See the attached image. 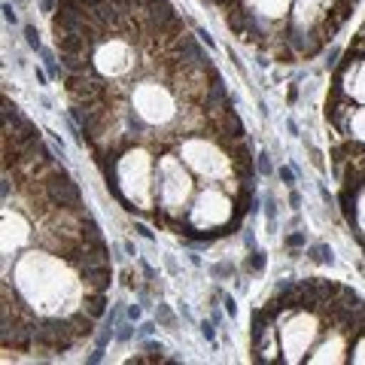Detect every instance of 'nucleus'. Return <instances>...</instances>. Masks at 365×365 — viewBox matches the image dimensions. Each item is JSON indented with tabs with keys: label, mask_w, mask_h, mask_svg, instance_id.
Returning <instances> with one entry per match:
<instances>
[{
	"label": "nucleus",
	"mask_w": 365,
	"mask_h": 365,
	"mask_svg": "<svg viewBox=\"0 0 365 365\" xmlns=\"http://www.w3.org/2000/svg\"><path fill=\"white\" fill-rule=\"evenodd\" d=\"M134 232L140 235V237H146V241H155V235L150 232V225H143V222H137V225H134Z\"/></svg>",
	"instance_id": "nucleus-17"
},
{
	"label": "nucleus",
	"mask_w": 365,
	"mask_h": 365,
	"mask_svg": "<svg viewBox=\"0 0 365 365\" xmlns=\"http://www.w3.org/2000/svg\"><path fill=\"white\" fill-rule=\"evenodd\" d=\"M344 128H347V137H353V140H362V143H365V107L350 110V116H347V122H344Z\"/></svg>",
	"instance_id": "nucleus-11"
},
{
	"label": "nucleus",
	"mask_w": 365,
	"mask_h": 365,
	"mask_svg": "<svg viewBox=\"0 0 365 365\" xmlns=\"http://www.w3.org/2000/svg\"><path fill=\"white\" fill-rule=\"evenodd\" d=\"M307 256H311L314 262H319V265H326V262L332 265V247H326V244L311 247V253H307Z\"/></svg>",
	"instance_id": "nucleus-12"
},
{
	"label": "nucleus",
	"mask_w": 365,
	"mask_h": 365,
	"mask_svg": "<svg viewBox=\"0 0 365 365\" xmlns=\"http://www.w3.org/2000/svg\"><path fill=\"white\" fill-rule=\"evenodd\" d=\"M225 314H228V317H235V314H237V304H235L232 295H225Z\"/></svg>",
	"instance_id": "nucleus-20"
},
{
	"label": "nucleus",
	"mask_w": 365,
	"mask_h": 365,
	"mask_svg": "<svg viewBox=\"0 0 365 365\" xmlns=\"http://www.w3.org/2000/svg\"><path fill=\"white\" fill-rule=\"evenodd\" d=\"M4 13H6V21H16V13H13V6H9V4L4 6Z\"/></svg>",
	"instance_id": "nucleus-25"
},
{
	"label": "nucleus",
	"mask_w": 365,
	"mask_h": 365,
	"mask_svg": "<svg viewBox=\"0 0 365 365\" xmlns=\"http://www.w3.org/2000/svg\"><path fill=\"white\" fill-rule=\"evenodd\" d=\"M344 95L365 104V58L344 67Z\"/></svg>",
	"instance_id": "nucleus-9"
},
{
	"label": "nucleus",
	"mask_w": 365,
	"mask_h": 365,
	"mask_svg": "<svg viewBox=\"0 0 365 365\" xmlns=\"http://www.w3.org/2000/svg\"><path fill=\"white\" fill-rule=\"evenodd\" d=\"M140 317V307H128V319H137Z\"/></svg>",
	"instance_id": "nucleus-26"
},
{
	"label": "nucleus",
	"mask_w": 365,
	"mask_h": 365,
	"mask_svg": "<svg viewBox=\"0 0 365 365\" xmlns=\"http://www.w3.org/2000/svg\"><path fill=\"white\" fill-rule=\"evenodd\" d=\"M177 155L186 162V168L192 174H198L201 180H210V182H222L235 174V162L232 155L216 140L204 134H189L182 137L180 146H177Z\"/></svg>",
	"instance_id": "nucleus-3"
},
{
	"label": "nucleus",
	"mask_w": 365,
	"mask_h": 365,
	"mask_svg": "<svg viewBox=\"0 0 365 365\" xmlns=\"http://www.w3.org/2000/svg\"><path fill=\"white\" fill-rule=\"evenodd\" d=\"M292 0H247V6L262 19H287Z\"/></svg>",
	"instance_id": "nucleus-10"
},
{
	"label": "nucleus",
	"mask_w": 365,
	"mask_h": 365,
	"mask_svg": "<svg viewBox=\"0 0 365 365\" xmlns=\"http://www.w3.org/2000/svg\"><path fill=\"white\" fill-rule=\"evenodd\" d=\"M350 362H365V335H359V341L350 350Z\"/></svg>",
	"instance_id": "nucleus-15"
},
{
	"label": "nucleus",
	"mask_w": 365,
	"mask_h": 365,
	"mask_svg": "<svg viewBox=\"0 0 365 365\" xmlns=\"http://www.w3.org/2000/svg\"><path fill=\"white\" fill-rule=\"evenodd\" d=\"M247 271H265V253H262V250H253V253H250V259H247Z\"/></svg>",
	"instance_id": "nucleus-13"
},
{
	"label": "nucleus",
	"mask_w": 365,
	"mask_h": 365,
	"mask_svg": "<svg viewBox=\"0 0 365 365\" xmlns=\"http://www.w3.org/2000/svg\"><path fill=\"white\" fill-rule=\"evenodd\" d=\"M287 244H289V247H299V244H304V235H302V232L289 235V237H287Z\"/></svg>",
	"instance_id": "nucleus-21"
},
{
	"label": "nucleus",
	"mask_w": 365,
	"mask_h": 365,
	"mask_svg": "<svg viewBox=\"0 0 365 365\" xmlns=\"http://www.w3.org/2000/svg\"><path fill=\"white\" fill-rule=\"evenodd\" d=\"M277 174H280V180H283V182H287V186H292V180H295V177H292V170H289L287 165H283V168L277 170Z\"/></svg>",
	"instance_id": "nucleus-18"
},
{
	"label": "nucleus",
	"mask_w": 365,
	"mask_h": 365,
	"mask_svg": "<svg viewBox=\"0 0 365 365\" xmlns=\"http://www.w3.org/2000/svg\"><path fill=\"white\" fill-rule=\"evenodd\" d=\"M347 344H350L347 329H332V335H326L323 344H317L311 353H307V362H344Z\"/></svg>",
	"instance_id": "nucleus-8"
},
{
	"label": "nucleus",
	"mask_w": 365,
	"mask_h": 365,
	"mask_svg": "<svg viewBox=\"0 0 365 365\" xmlns=\"http://www.w3.org/2000/svg\"><path fill=\"white\" fill-rule=\"evenodd\" d=\"M329 6H332V0H295V9H292L295 37H304V34H311L323 25L329 16Z\"/></svg>",
	"instance_id": "nucleus-7"
},
{
	"label": "nucleus",
	"mask_w": 365,
	"mask_h": 365,
	"mask_svg": "<svg viewBox=\"0 0 365 365\" xmlns=\"http://www.w3.org/2000/svg\"><path fill=\"white\" fill-rule=\"evenodd\" d=\"M356 225H359V232L365 235V189L359 192V198H356Z\"/></svg>",
	"instance_id": "nucleus-14"
},
{
	"label": "nucleus",
	"mask_w": 365,
	"mask_h": 365,
	"mask_svg": "<svg viewBox=\"0 0 365 365\" xmlns=\"http://www.w3.org/2000/svg\"><path fill=\"white\" fill-rule=\"evenodd\" d=\"M153 177H155V165L150 150H143V146H131L113 162V189L131 210L146 213L153 204H158Z\"/></svg>",
	"instance_id": "nucleus-2"
},
{
	"label": "nucleus",
	"mask_w": 365,
	"mask_h": 365,
	"mask_svg": "<svg viewBox=\"0 0 365 365\" xmlns=\"http://www.w3.org/2000/svg\"><path fill=\"white\" fill-rule=\"evenodd\" d=\"M289 204H292V207H295V210H299V204H302V198H299V192H292V195H289Z\"/></svg>",
	"instance_id": "nucleus-24"
},
{
	"label": "nucleus",
	"mask_w": 365,
	"mask_h": 365,
	"mask_svg": "<svg viewBox=\"0 0 365 365\" xmlns=\"http://www.w3.org/2000/svg\"><path fill=\"white\" fill-rule=\"evenodd\" d=\"M319 338V317L314 311H292L283 317L277 329V347L283 362H302L314 350V341Z\"/></svg>",
	"instance_id": "nucleus-5"
},
{
	"label": "nucleus",
	"mask_w": 365,
	"mask_h": 365,
	"mask_svg": "<svg viewBox=\"0 0 365 365\" xmlns=\"http://www.w3.org/2000/svg\"><path fill=\"white\" fill-rule=\"evenodd\" d=\"M235 216V201L225 195L220 186H207L198 192L195 204H189V225L195 232H207V228H222L232 222Z\"/></svg>",
	"instance_id": "nucleus-6"
},
{
	"label": "nucleus",
	"mask_w": 365,
	"mask_h": 365,
	"mask_svg": "<svg viewBox=\"0 0 365 365\" xmlns=\"http://www.w3.org/2000/svg\"><path fill=\"white\" fill-rule=\"evenodd\" d=\"M201 335H204V338H207V341H213V338H216V332H213V326H210V323H201Z\"/></svg>",
	"instance_id": "nucleus-22"
},
{
	"label": "nucleus",
	"mask_w": 365,
	"mask_h": 365,
	"mask_svg": "<svg viewBox=\"0 0 365 365\" xmlns=\"http://www.w3.org/2000/svg\"><path fill=\"white\" fill-rule=\"evenodd\" d=\"M25 37H28V46H31V49H34V52H43V46H40V34H37V31H34L31 25L25 28Z\"/></svg>",
	"instance_id": "nucleus-16"
},
{
	"label": "nucleus",
	"mask_w": 365,
	"mask_h": 365,
	"mask_svg": "<svg viewBox=\"0 0 365 365\" xmlns=\"http://www.w3.org/2000/svg\"><path fill=\"white\" fill-rule=\"evenodd\" d=\"M153 332H155V326H153V323H143V326H140V338H146V335H153Z\"/></svg>",
	"instance_id": "nucleus-23"
},
{
	"label": "nucleus",
	"mask_w": 365,
	"mask_h": 365,
	"mask_svg": "<svg viewBox=\"0 0 365 365\" xmlns=\"http://www.w3.org/2000/svg\"><path fill=\"white\" fill-rule=\"evenodd\" d=\"M195 192L192 174L180 155H165L155 165V198L165 213H182L189 207V198Z\"/></svg>",
	"instance_id": "nucleus-4"
},
{
	"label": "nucleus",
	"mask_w": 365,
	"mask_h": 365,
	"mask_svg": "<svg viewBox=\"0 0 365 365\" xmlns=\"http://www.w3.org/2000/svg\"><path fill=\"white\" fill-rule=\"evenodd\" d=\"M128 116L134 122V128L140 131H170L174 125L182 122V110H180V95L174 83L168 79H155V76H140L131 86L128 95Z\"/></svg>",
	"instance_id": "nucleus-1"
},
{
	"label": "nucleus",
	"mask_w": 365,
	"mask_h": 365,
	"mask_svg": "<svg viewBox=\"0 0 365 365\" xmlns=\"http://www.w3.org/2000/svg\"><path fill=\"white\" fill-rule=\"evenodd\" d=\"M259 170H262V174H271V165H268V155L265 153H259Z\"/></svg>",
	"instance_id": "nucleus-19"
}]
</instances>
